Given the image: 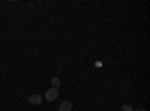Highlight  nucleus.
<instances>
[{
	"mask_svg": "<svg viewBox=\"0 0 150 111\" xmlns=\"http://www.w3.org/2000/svg\"><path fill=\"white\" fill-rule=\"evenodd\" d=\"M59 98V90L57 89H50V90H47V93H45V99L47 101H50V102H53V101H56Z\"/></svg>",
	"mask_w": 150,
	"mask_h": 111,
	"instance_id": "nucleus-1",
	"label": "nucleus"
},
{
	"mask_svg": "<svg viewBox=\"0 0 150 111\" xmlns=\"http://www.w3.org/2000/svg\"><path fill=\"white\" fill-rule=\"evenodd\" d=\"M29 102L32 105H39L42 102V96L41 95H30L29 96Z\"/></svg>",
	"mask_w": 150,
	"mask_h": 111,
	"instance_id": "nucleus-2",
	"label": "nucleus"
},
{
	"mask_svg": "<svg viewBox=\"0 0 150 111\" xmlns=\"http://www.w3.org/2000/svg\"><path fill=\"white\" fill-rule=\"evenodd\" d=\"M134 111H146V110H143V108H137V110H134Z\"/></svg>",
	"mask_w": 150,
	"mask_h": 111,
	"instance_id": "nucleus-6",
	"label": "nucleus"
},
{
	"mask_svg": "<svg viewBox=\"0 0 150 111\" xmlns=\"http://www.w3.org/2000/svg\"><path fill=\"white\" fill-rule=\"evenodd\" d=\"M51 86H53V89H60V86H62V81H60V78L59 77H53L51 78Z\"/></svg>",
	"mask_w": 150,
	"mask_h": 111,
	"instance_id": "nucleus-4",
	"label": "nucleus"
},
{
	"mask_svg": "<svg viewBox=\"0 0 150 111\" xmlns=\"http://www.w3.org/2000/svg\"><path fill=\"white\" fill-rule=\"evenodd\" d=\"M120 111H134V107L129 105V104H125V105H122Z\"/></svg>",
	"mask_w": 150,
	"mask_h": 111,
	"instance_id": "nucleus-5",
	"label": "nucleus"
},
{
	"mask_svg": "<svg viewBox=\"0 0 150 111\" xmlns=\"http://www.w3.org/2000/svg\"><path fill=\"white\" fill-rule=\"evenodd\" d=\"M59 111H72V102H69V101L62 102L59 107Z\"/></svg>",
	"mask_w": 150,
	"mask_h": 111,
	"instance_id": "nucleus-3",
	"label": "nucleus"
}]
</instances>
